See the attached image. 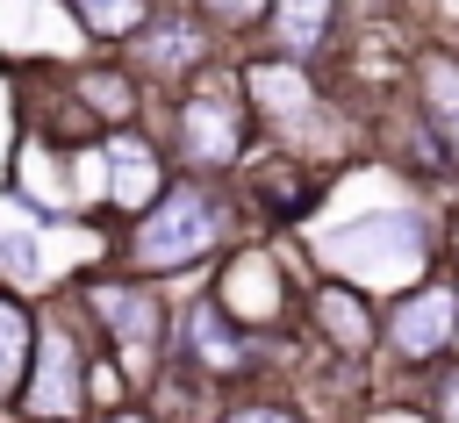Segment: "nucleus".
<instances>
[{
  "label": "nucleus",
  "mask_w": 459,
  "mask_h": 423,
  "mask_svg": "<svg viewBox=\"0 0 459 423\" xmlns=\"http://www.w3.org/2000/svg\"><path fill=\"white\" fill-rule=\"evenodd\" d=\"M452 258H459V222H452Z\"/></svg>",
  "instance_id": "nucleus-24"
},
{
  "label": "nucleus",
  "mask_w": 459,
  "mask_h": 423,
  "mask_svg": "<svg viewBox=\"0 0 459 423\" xmlns=\"http://www.w3.org/2000/svg\"><path fill=\"white\" fill-rule=\"evenodd\" d=\"M201 57H208V22L194 7H179V14L151 7V22L129 43V72L136 79H186V72H201Z\"/></svg>",
  "instance_id": "nucleus-10"
},
{
  "label": "nucleus",
  "mask_w": 459,
  "mask_h": 423,
  "mask_svg": "<svg viewBox=\"0 0 459 423\" xmlns=\"http://www.w3.org/2000/svg\"><path fill=\"white\" fill-rule=\"evenodd\" d=\"M430 409H437V423H459V373H445V380H437Z\"/></svg>",
  "instance_id": "nucleus-22"
},
{
  "label": "nucleus",
  "mask_w": 459,
  "mask_h": 423,
  "mask_svg": "<svg viewBox=\"0 0 459 423\" xmlns=\"http://www.w3.org/2000/svg\"><path fill=\"white\" fill-rule=\"evenodd\" d=\"M151 7L158 0H72V14L86 22V36H100V43H129L151 22Z\"/></svg>",
  "instance_id": "nucleus-18"
},
{
  "label": "nucleus",
  "mask_w": 459,
  "mask_h": 423,
  "mask_svg": "<svg viewBox=\"0 0 459 423\" xmlns=\"http://www.w3.org/2000/svg\"><path fill=\"white\" fill-rule=\"evenodd\" d=\"M100 158H108V201H115L122 215H136V208L165 186V158H158L143 136H115Z\"/></svg>",
  "instance_id": "nucleus-14"
},
{
  "label": "nucleus",
  "mask_w": 459,
  "mask_h": 423,
  "mask_svg": "<svg viewBox=\"0 0 459 423\" xmlns=\"http://www.w3.org/2000/svg\"><path fill=\"white\" fill-rule=\"evenodd\" d=\"M222 423H301L294 409H280V401H237Z\"/></svg>",
  "instance_id": "nucleus-21"
},
{
  "label": "nucleus",
  "mask_w": 459,
  "mask_h": 423,
  "mask_svg": "<svg viewBox=\"0 0 459 423\" xmlns=\"http://www.w3.org/2000/svg\"><path fill=\"white\" fill-rule=\"evenodd\" d=\"M337 29V0H273L265 7V36H273V57H294L308 65Z\"/></svg>",
  "instance_id": "nucleus-13"
},
{
  "label": "nucleus",
  "mask_w": 459,
  "mask_h": 423,
  "mask_svg": "<svg viewBox=\"0 0 459 423\" xmlns=\"http://www.w3.org/2000/svg\"><path fill=\"white\" fill-rule=\"evenodd\" d=\"M244 108H251L273 136H287V143L316 136V122H323L316 72H308V65H294V57H273V50L244 65Z\"/></svg>",
  "instance_id": "nucleus-7"
},
{
  "label": "nucleus",
  "mask_w": 459,
  "mask_h": 423,
  "mask_svg": "<svg viewBox=\"0 0 459 423\" xmlns=\"http://www.w3.org/2000/svg\"><path fill=\"white\" fill-rule=\"evenodd\" d=\"M0 265H7V280H36L43 258H36V244H29L22 229H7V237H0Z\"/></svg>",
  "instance_id": "nucleus-20"
},
{
  "label": "nucleus",
  "mask_w": 459,
  "mask_h": 423,
  "mask_svg": "<svg viewBox=\"0 0 459 423\" xmlns=\"http://www.w3.org/2000/svg\"><path fill=\"white\" fill-rule=\"evenodd\" d=\"M316 194H323V179H316V172H294V179L265 172V179H251V201H258L273 222H301V215L316 208Z\"/></svg>",
  "instance_id": "nucleus-17"
},
{
  "label": "nucleus",
  "mask_w": 459,
  "mask_h": 423,
  "mask_svg": "<svg viewBox=\"0 0 459 423\" xmlns=\"http://www.w3.org/2000/svg\"><path fill=\"white\" fill-rule=\"evenodd\" d=\"M215 301H222V315L230 323H244V330H280V315H287V272H280V258L273 251H230V265L215 272Z\"/></svg>",
  "instance_id": "nucleus-9"
},
{
  "label": "nucleus",
  "mask_w": 459,
  "mask_h": 423,
  "mask_svg": "<svg viewBox=\"0 0 459 423\" xmlns=\"http://www.w3.org/2000/svg\"><path fill=\"white\" fill-rule=\"evenodd\" d=\"M244 122L251 108L222 86H186L179 93V115H172V151L186 172L215 179V172H237L244 165Z\"/></svg>",
  "instance_id": "nucleus-5"
},
{
  "label": "nucleus",
  "mask_w": 459,
  "mask_h": 423,
  "mask_svg": "<svg viewBox=\"0 0 459 423\" xmlns=\"http://www.w3.org/2000/svg\"><path fill=\"white\" fill-rule=\"evenodd\" d=\"M14 401L29 409V423H79L86 416V344H79V330L65 315L36 323V344H29Z\"/></svg>",
  "instance_id": "nucleus-4"
},
{
  "label": "nucleus",
  "mask_w": 459,
  "mask_h": 423,
  "mask_svg": "<svg viewBox=\"0 0 459 423\" xmlns=\"http://www.w3.org/2000/svg\"><path fill=\"white\" fill-rule=\"evenodd\" d=\"M308 251H316V265H330V280H344L359 294H402L430 272L437 229L416 208H380V215H344L337 229H316Z\"/></svg>",
  "instance_id": "nucleus-1"
},
{
  "label": "nucleus",
  "mask_w": 459,
  "mask_h": 423,
  "mask_svg": "<svg viewBox=\"0 0 459 423\" xmlns=\"http://www.w3.org/2000/svg\"><path fill=\"white\" fill-rule=\"evenodd\" d=\"M172 344H179V366L201 373V380H237V373L258 366V330L230 323L215 294H201L186 308V330H172Z\"/></svg>",
  "instance_id": "nucleus-8"
},
{
  "label": "nucleus",
  "mask_w": 459,
  "mask_h": 423,
  "mask_svg": "<svg viewBox=\"0 0 459 423\" xmlns=\"http://www.w3.org/2000/svg\"><path fill=\"white\" fill-rule=\"evenodd\" d=\"M416 122L430 129V143L459 165V50H423L416 57Z\"/></svg>",
  "instance_id": "nucleus-12"
},
{
  "label": "nucleus",
  "mask_w": 459,
  "mask_h": 423,
  "mask_svg": "<svg viewBox=\"0 0 459 423\" xmlns=\"http://www.w3.org/2000/svg\"><path fill=\"white\" fill-rule=\"evenodd\" d=\"M79 301L100 323V344H108V358L122 373H136V380L158 373V358L172 344V315H165L158 287H143V280H86Z\"/></svg>",
  "instance_id": "nucleus-3"
},
{
  "label": "nucleus",
  "mask_w": 459,
  "mask_h": 423,
  "mask_svg": "<svg viewBox=\"0 0 459 423\" xmlns=\"http://www.w3.org/2000/svg\"><path fill=\"white\" fill-rule=\"evenodd\" d=\"M108 423H158V416H143V409H115Z\"/></svg>",
  "instance_id": "nucleus-23"
},
{
  "label": "nucleus",
  "mask_w": 459,
  "mask_h": 423,
  "mask_svg": "<svg viewBox=\"0 0 459 423\" xmlns=\"http://www.w3.org/2000/svg\"><path fill=\"white\" fill-rule=\"evenodd\" d=\"M29 344H36V315L0 287V401H14L22 366H29Z\"/></svg>",
  "instance_id": "nucleus-16"
},
{
  "label": "nucleus",
  "mask_w": 459,
  "mask_h": 423,
  "mask_svg": "<svg viewBox=\"0 0 459 423\" xmlns=\"http://www.w3.org/2000/svg\"><path fill=\"white\" fill-rule=\"evenodd\" d=\"M380 344L402 358V366H430L459 344V280H416L402 287V301L387 308L380 323Z\"/></svg>",
  "instance_id": "nucleus-6"
},
{
  "label": "nucleus",
  "mask_w": 459,
  "mask_h": 423,
  "mask_svg": "<svg viewBox=\"0 0 459 423\" xmlns=\"http://www.w3.org/2000/svg\"><path fill=\"white\" fill-rule=\"evenodd\" d=\"M136 100H143V86H136V72L129 65H93V72H79V108L86 115H100V122H129L136 115Z\"/></svg>",
  "instance_id": "nucleus-15"
},
{
  "label": "nucleus",
  "mask_w": 459,
  "mask_h": 423,
  "mask_svg": "<svg viewBox=\"0 0 459 423\" xmlns=\"http://www.w3.org/2000/svg\"><path fill=\"white\" fill-rule=\"evenodd\" d=\"M222 237H230V201L194 172V179H165V186L129 215L122 251H129L136 272H186V265H201Z\"/></svg>",
  "instance_id": "nucleus-2"
},
{
  "label": "nucleus",
  "mask_w": 459,
  "mask_h": 423,
  "mask_svg": "<svg viewBox=\"0 0 459 423\" xmlns=\"http://www.w3.org/2000/svg\"><path fill=\"white\" fill-rule=\"evenodd\" d=\"M308 323H316V337H323L337 358H366V351L380 344L373 301H366L359 287H344V280H323V287L308 294Z\"/></svg>",
  "instance_id": "nucleus-11"
},
{
  "label": "nucleus",
  "mask_w": 459,
  "mask_h": 423,
  "mask_svg": "<svg viewBox=\"0 0 459 423\" xmlns=\"http://www.w3.org/2000/svg\"><path fill=\"white\" fill-rule=\"evenodd\" d=\"M201 22H215V29H251V22H265V7L273 0H186Z\"/></svg>",
  "instance_id": "nucleus-19"
}]
</instances>
